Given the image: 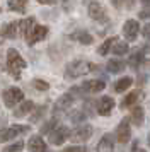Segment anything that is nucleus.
Here are the masks:
<instances>
[{
	"mask_svg": "<svg viewBox=\"0 0 150 152\" xmlns=\"http://www.w3.org/2000/svg\"><path fill=\"white\" fill-rule=\"evenodd\" d=\"M149 144H150V138H149Z\"/></svg>",
	"mask_w": 150,
	"mask_h": 152,
	"instance_id": "ea45409f",
	"label": "nucleus"
},
{
	"mask_svg": "<svg viewBox=\"0 0 150 152\" xmlns=\"http://www.w3.org/2000/svg\"><path fill=\"white\" fill-rule=\"evenodd\" d=\"M84 120H85V113H84V111H77V113L72 115V121H74V123H80Z\"/></svg>",
	"mask_w": 150,
	"mask_h": 152,
	"instance_id": "2f4dec72",
	"label": "nucleus"
},
{
	"mask_svg": "<svg viewBox=\"0 0 150 152\" xmlns=\"http://www.w3.org/2000/svg\"><path fill=\"white\" fill-rule=\"evenodd\" d=\"M74 103V96L68 92V94H63V96L55 103V111H63V110H68Z\"/></svg>",
	"mask_w": 150,
	"mask_h": 152,
	"instance_id": "dca6fc26",
	"label": "nucleus"
},
{
	"mask_svg": "<svg viewBox=\"0 0 150 152\" xmlns=\"http://www.w3.org/2000/svg\"><path fill=\"white\" fill-rule=\"evenodd\" d=\"M2 99H4V104H5L7 108H14L17 103L24 101V92L19 87H9V89L4 91Z\"/></svg>",
	"mask_w": 150,
	"mask_h": 152,
	"instance_id": "20e7f679",
	"label": "nucleus"
},
{
	"mask_svg": "<svg viewBox=\"0 0 150 152\" xmlns=\"http://www.w3.org/2000/svg\"><path fill=\"white\" fill-rule=\"evenodd\" d=\"M46 34H48V28H46V26H38V24H36L26 41H27V45H31V46H33V45H36L38 41H43V39L46 38Z\"/></svg>",
	"mask_w": 150,
	"mask_h": 152,
	"instance_id": "9b49d317",
	"label": "nucleus"
},
{
	"mask_svg": "<svg viewBox=\"0 0 150 152\" xmlns=\"http://www.w3.org/2000/svg\"><path fill=\"white\" fill-rule=\"evenodd\" d=\"M33 86H34L38 91H48V89H50V84H48L46 80H43V79H34V80H33Z\"/></svg>",
	"mask_w": 150,
	"mask_h": 152,
	"instance_id": "cd10ccee",
	"label": "nucleus"
},
{
	"mask_svg": "<svg viewBox=\"0 0 150 152\" xmlns=\"http://www.w3.org/2000/svg\"><path fill=\"white\" fill-rule=\"evenodd\" d=\"M140 97H142V92H140V91H133V92H130L128 96H125V99L121 101V108H130V106H133Z\"/></svg>",
	"mask_w": 150,
	"mask_h": 152,
	"instance_id": "aec40b11",
	"label": "nucleus"
},
{
	"mask_svg": "<svg viewBox=\"0 0 150 152\" xmlns=\"http://www.w3.org/2000/svg\"><path fill=\"white\" fill-rule=\"evenodd\" d=\"M130 137H131L130 118H125L121 123L118 125V128H116V138H118L119 144H126V142H130Z\"/></svg>",
	"mask_w": 150,
	"mask_h": 152,
	"instance_id": "6e6552de",
	"label": "nucleus"
},
{
	"mask_svg": "<svg viewBox=\"0 0 150 152\" xmlns=\"http://www.w3.org/2000/svg\"><path fill=\"white\" fill-rule=\"evenodd\" d=\"M19 26H20L19 29L22 31V36L27 39L29 34H31V31H33V28L36 26V19H34V17H26L22 22H19Z\"/></svg>",
	"mask_w": 150,
	"mask_h": 152,
	"instance_id": "f3484780",
	"label": "nucleus"
},
{
	"mask_svg": "<svg viewBox=\"0 0 150 152\" xmlns=\"http://www.w3.org/2000/svg\"><path fill=\"white\" fill-rule=\"evenodd\" d=\"M114 99L111 96H102L99 101H97V113L101 115V116H109L111 115V111L114 108Z\"/></svg>",
	"mask_w": 150,
	"mask_h": 152,
	"instance_id": "9d476101",
	"label": "nucleus"
},
{
	"mask_svg": "<svg viewBox=\"0 0 150 152\" xmlns=\"http://www.w3.org/2000/svg\"><path fill=\"white\" fill-rule=\"evenodd\" d=\"M61 152H85L84 147H77V145H72V147H67V149H63Z\"/></svg>",
	"mask_w": 150,
	"mask_h": 152,
	"instance_id": "72a5a7b5",
	"label": "nucleus"
},
{
	"mask_svg": "<svg viewBox=\"0 0 150 152\" xmlns=\"http://www.w3.org/2000/svg\"><path fill=\"white\" fill-rule=\"evenodd\" d=\"M27 5V0H9V9L14 10V12H19V14H24Z\"/></svg>",
	"mask_w": 150,
	"mask_h": 152,
	"instance_id": "4be33fe9",
	"label": "nucleus"
},
{
	"mask_svg": "<svg viewBox=\"0 0 150 152\" xmlns=\"http://www.w3.org/2000/svg\"><path fill=\"white\" fill-rule=\"evenodd\" d=\"M118 41V39H116V38H108V39H106V41L102 43L101 46H99V48H97V53H99V55H108L109 53V50H111V46H113V45H114V43Z\"/></svg>",
	"mask_w": 150,
	"mask_h": 152,
	"instance_id": "a878e982",
	"label": "nucleus"
},
{
	"mask_svg": "<svg viewBox=\"0 0 150 152\" xmlns=\"http://www.w3.org/2000/svg\"><path fill=\"white\" fill-rule=\"evenodd\" d=\"M142 62H143V51H140V50H135V51H133V55L130 56V60H128L130 67H131V69H138Z\"/></svg>",
	"mask_w": 150,
	"mask_h": 152,
	"instance_id": "5701e85b",
	"label": "nucleus"
},
{
	"mask_svg": "<svg viewBox=\"0 0 150 152\" xmlns=\"http://www.w3.org/2000/svg\"><path fill=\"white\" fill-rule=\"evenodd\" d=\"M90 137H92V126L90 125H80L74 132H70V140H74L77 144L79 142H87Z\"/></svg>",
	"mask_w": 150,
	"mask_h": 152,
	"instance_id": "0eeeda50",
	"label": "nucleus"
},
{
	"mask_svg": "<svg viewBox=\"0 0 150 152\" xmlns=\"http://www.w3.org/2000/svg\"><path fill=\"white\" fill-rule=\"evenodd\" d=\"M149 67H150V62H149Z\"/></svg>",
	"mask_w": 150,
	"mask_h": 152,
	"instance_id": "a19ab883",
	"label": "nucleus"
},
{
	"mask_svg": "<svg viewBox=\"0 0 150 152\" xmlns=\"http://www.w3.org/2000/svg\"><path fill=\"white\" fill-rule=\"evenodd\" d=\"M95 69V65H92L90 62H85V60H75V62H70L65 69V79H79V77L85 75L89 72H92Z\"/></svg>",
	"mask_w": 150,
	"mask_h": 152,
	"instance_id": "f257e3e1",
	"label": "nucleus"
},
{
	"mask_svg": "<svg viewBox=\"0 0 150 152\" xmlns=\"http://www.w3.org/2000/svg\"><path fill=\"white\" fill-rule=\"evenodd\" d=\"M27 147H29V151H31V152H46V144H44V140H43L39 135L31 137Z\"/></svg>",
	"mask_w": 150,
	"mask_h": 152,
	"instance_id": "2eb2a0df",
	"label": "nucleus"
},
{
	"mask_svg": "<svg viewBox=\"0 0 150 152\" xmlns=\"http://www.w3.org/2000/svg\"><path fill=\"white\" fill-rule=\"evenodd\" d=\"M138 17H140V19H150V5L142 9V10L138 12Z\"/></svg>",
	"mask_w": 150,
	"mask_h": 152,
	"instance_id": "473e14b6",
	"label": "nucleus"
},
{
	"mask_svg": "<svg viewBox=\"0 0 150 152\" xmlns=\"http://www.w3.org/2000/svg\"><path fill=\"white\" fill-rule=\"evenodd\" d=\"M138 21L135 19H130V21L125 22V26H123V34L125 38L128 39V41H135V38L138 36Z\"/></svg>",
	"mask_w": 150,
	"mask_h": 152,
	"instance_id": "f8f14e48",
	"label": "nucleus"
},
{
	"mask_svg": "<svg viewBox=\"0 0 150 152\" xmlns=\"http://www.w3.org/2000/svg\"><path fill=\"white\" fill-rule=\"evenodd\" d=\"M70 38H72V39H75V41L82 43V45H90V43L94 41V39H92V36L89 34L87 31H84V29L75 31L74 34H70Z\"/></svg>",
	"mask_w": 150,
	"mask_h": 152,
	"instance_id": "a211bd4d",
	"label": "nucleus"
},
{
	"mask_svg": "<svg viewBox=\"0 0 150 152\" xmlns=\"http://www.w3.org/2000/svg\"><path fill=\"white\" fill-rule=\"evenodd\" d=\"M131 84H133V79H131V77H123V79H119V80L114 84V91L116 92H125Z\"/></svg>",
	"mask_w": 150,
	"mask_h": 152,
	"instance_id": "b1692460",
	"label": "nucleus"
},
{
	"mask_svg": "<svg viewBox=\"0 0 150 152\" xmlns=\"http://www.w3.org/2000/svg\"><path fill=\"white\" fill-rule=\"evenodd\" d=\"M142 34L147 38V39H150V24H147V26H143L142 28Z\"/></svg>",
	"mask_w": 150,
	"mask_h": 152,
	"instance_id": "f704fd0d",
	"label": "nucleus"
},
{
	"mask_svg": "<svg viewBox=\"0 0 150 152\" xmlns=\"http://www.w3.org/2000/svg\"><path fill=\"white\" fill-rule=\"evenodd\" d=\"M24 69H26V62H24V58L19 55L17 50L10 48L9 51H7V70H9L15 79H19L20 72H22Z\"/></svg>",
	"mask_w": 150,
	"mask_h": 152,
	"instance_id": "f03ea898",
	"label": "nucleus"
},
{
	"mask_svg": "<svg viewBox=\"0 0 150 152\" xmlns=\"http://www.w3.org/2000/svg\"><path fill=\"white\" fill-rule=\"evenodd\" d=\"M114 151V135L106 133L97 144V152H113Z\"/></svg>",
	"mask_w": 150,
	"mask_h": 152,
	"instance_id": "ddd939ff",
	"label": "nucleus"
},
{
	"mask_svg": "<svg viewBox=\"0 0 150 152\" xmlns=\"http://www.w3.org/2000/svg\"><path fill=\"white\" fill-rule=\"evenodd\" d=\"M131 120L136 126H142L143 121H145V113H143V108L142 106H135L131 110Z\"/></svg>",
	"mask_w": 150,
	"mask_h": 152,
	"instance_id": "6ab92c4d",
	"label": "nucleus"
},
{
	"mask_svg": "<svg viewBox=\"0 0 150 152\" xmlns=\"http://www.w3.org/2000/svg\"><path fill=\"white\" fill-rule=\"evenodd\" d=\"M39 4H44V5H53L55 4V0H38Z\"/></svg>",
	"mask_w": 150,
	"mask_h": 152,
	"instance_id": "4c0bfd02",
	"label": "nucleus"
},
{
	"mask_svg": "<svg viewBox=\"0 0 150 152\" xmlns=\"http://www.w3.org/2000/svg\"><path fill=\"white\" fill-rule=\"evenodd\" d=\"M131 152H147V151H143V149H140V147H138V144H133V149H131Z\"/></svg>",
	"mask_w": 150,
	"mask_h": 152,
	"instance_id": "e433bc0d",
	"label": "nucleus"
},
{
	"mask_svg": "<svg viewBox=\"0 0 150 152\" xmlns=\"http://www.w3.org/2000/svg\"><path fill=\"white\" fill-rule=\"evenodd\" d=\"M143 4H150V0H142Z\"/></svg>",
	"mask_w": 150,
	"mask_h": 152,
	"instance_id": "58836bf2",
	"label": "nucleus"
},
{
	"mask_svg": "<svg viewBox=\"0 0 150 152\" xmlns=\"http://www.w3.org/2000/svg\"><path fill=\"white\" fill-rule=\"evenodd\" d=\"M125 70V63L121 60H109L108 62V72L111 74H119Z\"/></svg>",
	"mask_w": 150,
	"mask_h": 152,
	"instance_id": "393cba45",
	"label": "nucleus"
},
{
	"mask_svg": "<svg viewBox=\"0 0 150 152\" xmlns=\"http://www.w3.org/2000/svg\"><path fill=\"white\" fill-rule=\"evenodd\" d=\"M89 15L97 22H106L108 21V15H106V10L99 2H90L89 4Z\"/></svg>",
	"mask_w": 150,
	"mask_h": 152,
	"instance_id": "1a4fd4ad",
	"label": "nucleus"
},
{
	"mask_svg": "<svg viewBox=\"0 0 150 152\" xmlns=\"http://www.w3.org/2000/svg\"><path fill=\"white\" fill-rule=\"evenodd\" d=\"M0 43H2V41H0Z\"/></svg>",
	"mask_w": 150,
	"mask_h": 152,
	"instance_id": "79ce46f5",
	"label": "nucleus"
},
{
	"mask_svg": "<svg viewBox=\"0 0 150 152\" xmlns=\"http://www.w3.org/2000/svg\"><path fill=\"white\" fill-rule=\"evenodd\" d=\"M29 132V126L24 125H12V126H7V128H0V142H9L14 137H17L19 133H26Z\"/></svg>",
	"mask_w": 150,
	"mask_h": 152,
	"instance_id": "423d86ee",
	"label": "nucleus"
},
{
	"mask_svg": "<svg viewBox=\"0 0 150 152\" xmlns=\"http://www.w3.org/2000/svg\"><path fill=\"white\" fill-rule=\"evenodd\" d=\"M123 4H125V0H113V5H114L116 9H121Z\"/></svg>",
	"mask_w": 150,
	"mask_h": 152,
	"instance_id": "c9c22d12",
	"label": "nucleus"
},
{
	"mask_svg": "<svg viewBox=\"0 0 150 152\" xmlns=\"http://www.w3.org/2000/svg\"><path fill=\"white\" fill-rule=\"evenodd\" d=\"M38 110H39V111H36V113H34L33 116H31V123L38 121V120H39V118L43 116L44 113H46V106H41V108H38Z\"/></svg>",
	"mask_w": 150,
	"mask_h": 152,
	"instance_id": "7c9ffc66",
	"label": "nucleus"
},
{
	"mask_svg": "<svg viewBox=\"0 0 150 152\" xmlns=\"http://www.w3.org/2000/svg\"><path fill=\"white\" fill-rule=\"evenodd\" d=\"M55 126H58L56 125V120H51V121H46V125L41 128V133H50V132L53 130Z\"/></svg>",
	"mask_w": 150,
	"mask_h": 152,
	"instance_id": "c756f323",
	"label": "nucleus"
},
{
	"mask_svg": "<svg viewBox=\"0 0 150 152\" xmlns=\"http://www.w3.org/2000/svg\"><path fill=\"white\" fill-rule=\"evenodd\" d=\"M128 45H126V43L125 41H116L114 43V46H113V53H114V55H126V53H128Z\"/></svg>",
	"mask_w": 150,
	"mask_h": 152,
	"instance_id": "bb28decb",
	"label": "nucleus"
},
{
	"mask_svg": "<svg viewBox=\"0 0 150 152\" xmlns=\"http://www.w3.org/2000/svg\"><path fill=\"white\" fill-rule=\"evenodd\" d=\"M34 110V103L33 101H24V103L20 104L17 110L14 111V116H17V118H22L24 115H27V113H31V111Z\"/></svg>",
	"mask_w": 150,
	"mask_h": 152,
	"instance_id": "412c9836",
	"label": "nucleus"
},
{
	"mask_svg": "<svg viewBox=\"0 0 150 152\" xmlns=\"http://www.w3.org/2000/svg\"><path fill=\"white\" fill-rule=\"evenodd\" d=\"M17 29H19V22H7V24H4L2 26V29H0V34L4 36V38H7V39H12V38H15L17 36Z\"/></svg>",
	"mask_w": 150,
	"mask_h": 152,
	"instance_id": "4468645a",
	"label": "nucleus"
},
{
	"mask_svg": "<svg viewBox=\"0 0 150 152\" xmlns=\"http://www.w3.org/2000/svg\"><path fill=\"white\" fill-rule=\"evenodd\" d=\"M22 149H24V144H22V142H15V144L9 145L7 149H4V152H19V151H22Z\"/></svg>",
	"mask_w": 150,
	"mask_h": 152,
	"instance_id": "c85d7f7f",
	"label": "nucleus"
},
{
	"mask_svg": "<svg viewBox=\"0 0 150 152\" xmlns=\"http://www.w3.org/2000/svg\"><path fill=\"white\" fill-rule=\"evenodd\" d=\"M106 87V82L104 80H85V82H82L80 87H74L70 94H75V92H79V94H94V92H101L102 89Z\"/></svg>",
	"mask_w": 150,
	"mask_h": 152,
	"instance_id": "7ed1b4c3",
	"label": "nucleus"
},
{
	"mask_svg": "<svg viewBox=\"0 0 150 152\" xmlns=\"http://www.w3.org/2000/svg\"><path fill=\"white\" fill-rule=\"evenodd\" d=\"M67 138H70V130L67 126H63V125L55 126L53 130L48 133V140H50V144H53V145H61Z\"/></svg>",
	"mask_w": 150,
	"mask_h": 152,
	"instance_id": "39448f33",
	"label": "nucleus"
}]
</instances>
